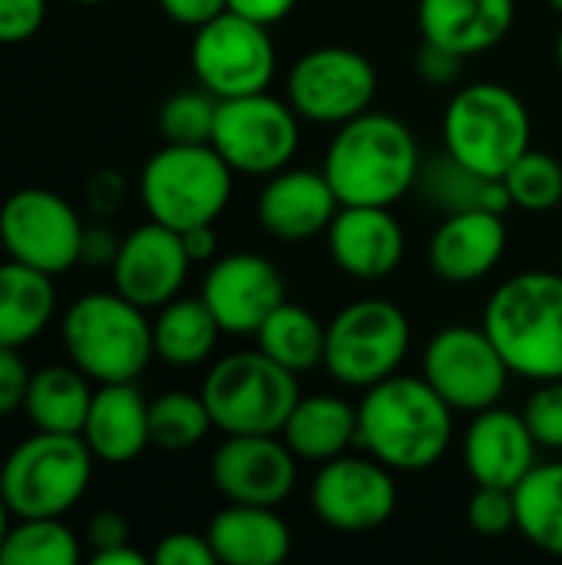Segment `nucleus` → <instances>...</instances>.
<instances>
[{"label": "nucleus", "instance_id": "obj_21", "mask_svg": "<svg viewBox=\"0 0 562 565\" xmlns=\"http://www.w3.org/2000/svg\"><path fill=\"white\" fill-rule=\"evenodd\" d=\"M341 202L321 169L288 166L265 179L255 218L278 242H308L328 232Z\"/></svg>", "mask_w": 562, "mask_h": 565}, {"label": "nucleus", "instance_id": "obj_4", "mask_svg": "<svg viewBox=\"0 0 562 565\" xmlns=\"http://www.w3.org/2000/svg\"><path fill=\"white\" fill-rule=\"evenodd\" d=\"M444 152L477 175L503 179L533 142V116L517 89L480 79L460 86L441 119Z\"/></svg>", "mask_w": 562, "mask_h": 565}, {"label": "nucleus", "instance_id": "obj_27", "mask_svg": "<svg viewBox=\"0 0 562 565\" xmlns=\"http://www.w3.org/2000/svg\"><path fill=\"white\" fill-rule=\"evenodd\" d=\"M56 311L53 275L7 258L0 265V348H23Z\"/></svg>", "mask_w": 562, "mask_h": 565}, {"label": "nucleus", "instance_id": "obj_8", "mask_svg": "<svg viewBox=\"0 0 562 565\" xmlns=\"http://www.w3.org/2000/svg\"><path fill=\"white\" fill-rule=\"evenodd\" d=\"M96 457L79 434L36 430L0 467V497L17 520L70 513L93 480Z\"/></svg>", "mask_w": 562, "mask_h": 565}, {"label": "nucleus", "instance_id": "obj_13", "mask_svg": "<svg viewBox=\"0 0 562 565\" xmlns=\"http://www.w3.org/2000/svg\"><path fill=\"white\" fill-rule=\"evenodd\" d=\"M424 381L447 401L454 414H480L497 407L510 387V367L490 334L474 324H447L424 348Z\"/></svg>", "mask_w": 562, "mask_h": 565}, {"label": "nucleus", "instance_id": "obj_50", "mask_svg": "<svg viewBox=\"0 0 562 565\" xmlns=\"http://www.w3.org/2000/svg\"><path fill=\"white\" fill-rule=\"evenodd\" d=\"M10 507L3 503V497H0V546H3V536H7V530H10Z\"/></svg>", "mask_w": 562, "mask_h": 565}, {"label": "nucleus", "instance_id": "obj_49", "mask_svg": "<svg viewBox=\"0 0 562 565\" xmlns=\"http://www.w3.org/2000/svg\"><path fill=\"white\" fill-rule=\"evenodd\" d=\"M146 563H149V556H142V553H139V550H132L129 543L93 553V565H146Z\"/></svg>", "mask_w": 562, "mask_h": 565}, {"label": "nucleus", "instance_id": "obj_23", "mask_svg": "<svg viewBox=\"0 0 562 565\" xmlns=\"http://www.w3.org/2000/svg\"><path fill=\"white\" fill-rule=\"evenodd\" d=\"M517 23V0H417V30L424 43L444 46L464 60L500 46Z\"/></svg>", "mask_w": 562, "mask_h": 565}, {"label": "nucleus", "instance_id": "obj_22", "mask_svg": "<svg viewBox=\"0 0 562 565\" xmlns=\"http://www.w3.org/2000/svg\"><path fill=\"white\" fill-rule=\"evenodd\" d=\"M507 222L503 212L470 209L450 212L437 225L427 245L431 268L447 285H474L484 281L507 255Z\"/></svg>", "mask_w": 562, "mask_h": 565}, {"label": "nucleus", "instance_id": "obj_2", "mask_svg": "<svg viewBox=\"0 0 562 565\" xmlns=\"http://www.w3.org/2000/svg\"><path fill=\"white\" fill-rule=\"evenodd\" d=\"M421 146L394 113L368 109L341 122L325 149L321 172L341 205H394L421 179Z\"/></svg>", "mask_w": 562, "mask_h": 565}, {"label": "nucleus", "instance_id": "obj_38", "mask_svg": "<svg viewBox=\"0 0 562 565\" xmlns=\"http://www.w3.org/2000/svg\"><path fill=\"white\" fill-rule=\"evenodd\" d=\"M467 523L477 536L497 540L517 530V510H513V490L500 487H477L467 500Z\"/></svg>", "mask_w": 562, "mask_h": 565}, {"label": "nucleus", "instance_id": "obj_33", "mask_svg": "<svg viewBox=\"0 0 562 565\" xmlns=\"http://www.w3.org/2000/svg\"><path fill=\"white\" fill-rule=\"evenodd\" d=\"M79 559V540L63 516L17 520L0 546V565H76Z\"/></svg>", "mask_w": 562, "mask_h": 565}, {"label": "nucleus", "instance_id": "obj_52", "mask_svg": "<svg viewBox=\"0 0 562 565\" xmlns=\"http://www.w3.org/2000/svg\"><path fill=\"white\" fill-rule=\"evenodd\" d=\"M547 3H550V7H553V10L562 17V0H547Z\"/></svg>", "mask_w": 562, "mask_h": 565}, {"label": "nucleus", "instance_id": "obj_54", "mask_svg": "<svg viewBox=\"0 0 562 565\" xmlns=\"http://www.w3.org/2000/svg\"><path fill=\"white\" fill-rule=\"evenodd\" d=\"M560 265H562V248H560Z\"/></svg>", "mask_w": 562, "mask_h": 565}, {"label": "nucleus", "instance_id": "obj_39", "mask_svg": "<svg viewBox=\"0 0 562 565\" xmlns=\"http://www.w3.org/2000/svg\"><path fill=\"white\" fill-rule=\"evenodd\" d=\"M152 563L156 565H212L215 559V550L209 543V536H199V533H169L156 543L152 550Z\"/></svg>", "mask_w": 562, "mask_h": 565}, {"label": "nucleus", "instance_id": "obj_47", "mask_svg": "<svg viewBox=\"0 0 562 565\" xmlns=\"http://www.w3.org/2000/svg\"><path fill=\"white\" fill-rule=\"evenodd\" d=\"M119 242L106 225H96V228H86L83 232V258L79 262H89V265H113L116 252H119Z\"/></svg>", "mask_w": 562, "mask_h": 565}, {"label": "nucleus", "instance_id": "obj_9", "mask_svg": "<svg viewBox=\"0 0 562 565\" xmlns=\"http://www.w3.org/2000/svg\"><path fill=\"white\" fill-rule=\"evenodd\" d=\"M202 401L219 434H282L301 397L298 374L275 364L265 351H235L219 358L205 381Z\"/></svg>", "mask_w": 562, "mask_h": 565}, {"label": "nucleus", "instance_id": "obj_46", "mask_svg": "<svg viewBox=\"0 0 562 565\" xmlns=\"http://www.w3.org/2000/svg\"><path fill=\"white\" fill-rule=\"evenodd\" d=\"M123 192H126V185H123V179L116 172H96L89 179L86 199H89L96 215H113L123 205Z\"/></svg>", "mask_w": 562, "mask_h": 565}, {"label": "nucleus", "instance_id": "obj_35", "mask_svg": "<svg viewBox=\"0 0 562 565\" xmlns=\"http://www.w3.org/2000/svg\"><path fill=\"white\" fill-rule=\"evenodd\" d=\"M510 205L523 212H550L562 202V162L550 152L527 149L503 175Z\"/></svg>", "mask_w": 562, "mask_h": 565}, {"label": "nucleus", "instance_id": "obj_16", "mask_svg": "<svg viewBox=\"0 0 562 565\" xmlns=\"http://www.w3.org/2000/svg\"><path fill=\"white\" fill-rule=\"evenodd\" d=\"M298 463L282 434H232L215 447L209 477L225 503L278 507L298 483Z\"/></svg>", "mask_w": 562, "mask_h": 565}, {"label": "nucleus", "instance_id": "obj_31", "mask_svg": "<svg viewBox=\"0 0 562 565\" xmlns=\"http://www.w3.org/2000/svg\"><path fill=\"white\" fill-rule=\"evenodd\" d=\"M325 328L308 308L295 301H282L255 331L258 351H265L275 364L291 374H308L325 361Z\"/></svg>", "mask_w": 562, "mask_h": 565}, {"label": "nucleus", "instance_id": "obj_53", "mask_svg": "<svg viewBox=\"0 0 562 565\" xmlns=\"http://www.w3.org/2000/svg\"><path fill=\"white\" fill-rule=\"evenodd\" d=\"M76 3H103V0H76Z\"/></svg>", "mask_w": 562, "mask_h": 565}, {"label": "nucleus", "instance_id": "obj_29", "mask_svg": "<svg viewBox=\"0 0 562 565\" xmlns=\"http://www.w3.org/2000/svg\"><path fill=\"white\" fill-rule=\"evenodd\" d=\"M93 404V387L89 377L79 367H43L36 374H30V387H26V401L23 411L30 417V424L36 430H50V434H79L86 424Z\"/></svg>", "mask_w": 562, "mask_h": 565}, {"label": "nucleus", "instance_id": "obj_25", "mask_svg": "<svg viewBox=\"0 0 562 565\" xmlns=\"http://www.w3.org/2000/svg\"><path fill=\"white\" fill-rule=\"evenodd\" d=\"M205 536L225 565H282L291 556V530L275 507L229 503L212 516Z\"/></svg>", "mask_w": 562, "mask_h": 565}, {"label": "nucleus", "instance_id": "obj_30", "mask_svg": "<svg viewBox=\"0 0 562 565\" xmlns=\"http://www.w3.org/2000/svg\"><path fill=\"white\" fill-rule=\"evenodd\" d=\"M517 533L547 556L562 559V460L537 463L513 487Z\"/></svg>", "mask_w": 562, "mask_h": 565}, {"label": "nucleus", "instance_id": "obj_44", "mask_svg": "<svg viewBox=\"0 0 562 565\" xmlns=\"http://www.w3.org/2000/svg\"><path fill=\"white\" fill-rule=\"evenodd\" d=\"M156 3L162 7V13L169 20H176L182 26H192V30L209 23L212 17H219L229 7V0H156Z\"/></svg>", "mask_w": 562, "mask_h": 565}, {"label": "nucleus", "instance_id": "obj_43", "mask_svg": "<svg viewBox=\"0 0 562 565\" xmlns=\"http://www.w3.org/2000/svg\"><path fill=\"white\" fill-rule=\"evenodd\" d=\"M86 540H89L93 553L123 546V543H129V523H126V516H119L116 510H103V513H96V516L89 520Z\"/></svg>", "mask_w": 562, "mask_h": 565}, {"label": "nucleus", "instance_id": "obj_24", "mask_svg": "<svg viewBox=\"0 0 562 565\" xmlns=\"http://www.w3.org/2000/svg\"><path fill=\"white\" fill-rule=\"evenodd\" d=\"M99 463H132L149 444V401L129 384H96L86 424L79 430Z\"/></svg>", "mask_w": 562, "mask_h": 565}, {"label": "nucleus", "instance_id": "obj_51", "mask_svg": "<svg viewBox=\"0 0 562 565\" xmlns=\"http://www.w3.org/2000/svg\"><path fill=\"white\" fill-rule=\"evenodd\" d=\"M556 63H560V70H562V30L556 33Z\"/></svg>", "mask_w": 562, "mask_h": 565}, {"label": "nucleus", "instance_id": "obj_32", "mask_svg": "<svg viewBox=\"0 0 562 565\" xmlns=\"http://www.w3.org/2000/svg\"><path fill=\"white\" fill-rule=\"evenodd\" d=\"M421 189L431 205H437L444 215L450 212H470V209H490V212H507L510 195L503 179H487L460 166L454 156H437L431 166L421 169Z\"/></svg>", "mask_w": 562, "mask_h": 565}, {"label": "nucleus", "instance_id": "obj_15", "mask_svg": "<svg viewBox=\"0 0 562 565\" xmlns=\"http://www.w3.org/2000/svg\"><path fill=\"white\" fill-rule=\"evenodd\" d=\"M83 232L76 209L50 189H20L0 205V245L7 258L36 271L60 275L83 258Z\"/></svg>", "mask_w": 562, "mask_h": 565}, {"label": "nucleus", "instance_id": "obj_28", "mask_svg": "<svg viewBox=\"0 0 562 565\" xmlns=\"http://www.w3.org/2000/svg\"><path fill=\"white\" fill-rule=\"evenodd\" d=\"M222 328L209 305L199 298H172L159 308L152 321V348L156 358L169 367H199L212 358Z\"/></svg>", "mask_w": 562, "mask_h": 565}, {"label": "nucleus", "instance_id": "obj_37", "mask_svg": "<svg viewBox=\"0 0 562 565\" xmlns=\"http://www.w3.org/2000/svg\"><path fill=\"white\" fill-rule=\"evenodd\" d=\"M520 414L543 450L562 454V381L537 384Z\"/></svg>", "mask_w": 562, "mask_h": 565}, {"label": "nucleus", "instance_id": "obj_10", "mask_svg": "<svg viewBox=\"0 0 562 565\" xmlns=\"http://www.w3.org/2000/svg\"><path fill=\"white\" fill-rule=\"evenodd\" d=\"M212 146L235 175L268 179L288 169L301 149V116L268 89L219 99Z\"/></svg>", "mask_w": 562, "mask_h": 565}, {"label": "nucleus", "instance_id": "obj_45", "mask_svg": "<svg viewBox=\"0 0 562 565\" xmlns=\"http://www.w3.org/2000/svg\"><path fill=\"white\" fill-rule=\"evenodd\" d=\"M298 0H229L225 10L252 20V23H262V26H275L282 23L291 10H295Z\"/></svg>", "mask_w": 562, "mask_h": 565}, {"label": "nucleus", "instance_id": "obj_34", "mask_svg": "<svg viewBox=\"0 0 562 565\" xmlns=\"http://www.w3.org/2000/svg\"><path fill=\"white\" fill-rule=\"evenodd\" d=\"M215 430L202 394L169 391L149 401V437L162 450H192Z\"/></svg>", "mask_w": 562, "mask_h": 565}, {"label": "nucleus", "instance_id": "obj_41", "mask_svg": "<svg viewBox=\"0 0 562 565\" xmlns=\"http://www.w3.org/2000/svg\"><path fill=\"white\" fill-rule=\"evenodd\" d=\"M414 70L427 86L450 89L464 76V56H457L444 46H434V43H421V50L414 56Z\"/></svg>", "mask_w": 562, "mask_h": 565}, {"label": "nucleus", "instance_id": "obj_11", "mask_svg": "<svg viewBox=\"0 0 562 565\" xmlns=\"http://www.w3.org/2000/svg\"><path fill=\"white\" fill-rule=\"evenodd\" d=\"M189 63L205 93L215 99H235L272 86L278 73V50L268 26L222 10L209 23L195 26Z\"/></svg>", "mask_w": 562, "mask_h": 565}, {"label": "nucleus", "instance_id": "obj_48", "mask_svg": "<svg viewBox=\"0 0 562 565\" xmlns=\"http://www.w3.org/2000/svg\"><path fill=\"white\" fill-rule=\"evenodd\" d=\"M179 235H182V245H185L192 265H195V262H215V255H219L215 225H195V228H185V232H179Z\"/></svg>", "mask_w": 562, "mask_h": 565}, {"label": "nucleus", "instance_id": "obj_7", "mask_svg": "<svg viewBox=\"0 0 562 565\" xmlns=\"http://www.w3.org/2000/svg\"><path fill=\"white\" fill-rule=\"evenodd\" d=\"M411 318L388 298H358L325 328L328 377L344 391H368L394 374L411 354Z\"/></svg>", "mask_w": 562, "mask_h": 565}, {"label": "nucleus", "instance_id": "obj_14", "mask_svg": "<svg viewBox=\"0 0 562 565\" xmlns=\"http://www.w3.org/2000/svg\"><path fill=\"white\" fill-rule=\"evenodd\" d=\"M394 470L371 454H341L318 467L308 503L318 523L335 533H371L381 530L397 510Z\"/></svg>", "mask_w": 562, "mask_h": 565}, {"label": "nucleus", "instance_id": "obj_6", "mask_svg": "<svg viewBox=\"0 0 562 565\" xmlns=\"http://www.w3.org/2000/svg\"><path fill=\"white\" fill-rule=\"evenodd\" d=\"M235 172L212 142H166L139 172V199L152 222L176 232L215 225L232 199Z\"/></svg>", "mask_w": 562, "mask_h": 565}, {"label": "nucleus", "instance_id": "obj_12", "mask_svg": "<svg viewBox=\"0 0 562 565\" xmlns=\"http://www.w3.org/2000/svg\"><path fill=\"white\" fill-rule=\"evenodd\" d=\"M378 96V70L354 46H315L301 53L285 79V99L311 126H331L368 113Z\"/></svg>", "mask_w": 562, "mask_h": 565}, {"label": "nucleus", "instance_id": "obj_26", "mask_svg": "<svg viewBox=\"0 0 562 565\" xmlns=\"http://www.w3.org/2000/svg\"><path fill=\"white\" fill-rule=\"evenodd\" d=\"M282 440L301 463H328L358 447V404L341 394H301L291 407Z\"/></svg>", "mask_w": 562, "mask_h": 565}, {"label": "nucleus", "instance_id": "obj_5", "mask_svg": "<svg viewBox=\"0 0 562 565\" xmlns=\"http://www.w3.org/2000/svg\"><path fill=\"white\" fill-rule=\"evenodd\" d=\"M63 348L73 367L96 384H129L156 358L146 308L132 305L116 288L89 291L70 305L63 315Z\"/></svg>", "mask_w": 562, "mask_h": 565}, {"label": "nucleus", "instance_id": "obj_36", "mask_svg": "<svg viewBox=\"0 0 562 565\" xmlns=\"http://www.w3.org/2000/svg\"><path fill=\"white\" fill-rule=\"evenodd\" d=\"M215 109L219 99L202 86L172 93L159 109V132L166 142H212Z\"/></svg>", "mask_w": 562, "mask_h": 565}, {"label": "nucleus", "instance_id": "obj_3", "mask_svg": "<svg viewBox=\"0 0 562 565\" xmlns=\"http://www.w3.org/2000/svg\"><path fill=\"white\" fill-rule=\"evenodd\" d=\"M484 331L520 381H562V271H520L497 285Z\"/></svg>", "mask_w": 562, "mask_h": 565}, {"label": "nucleus", "instance_id": "obj_20", "mask_svg": "<svg viewBox=\"0 0 562 565\" xmlns=\"http://www.w3.org/2000/svg\"><path fill=\"white\" fill-rule=\"evenodd\" d=\"M460 457L477 487L513 490L540 463V444L530 434L523 414L497 404L470 417Z\"/></svg>", "mask_w": 562, "mask_h": 565}, {"label": "nucleus", "instance_id": "obj_17", "mask_svg": "<svg viewBox=\"0 0 562 565\" xmlns=\"http://www.w3.org/2000/svg\"><path fill=\"white\" fill-rule=\"evenodd\" d=\"M199 295L215 315L222 334L255 338L262 321L285 301V278L265 255L232 252L209 265Z\"/></svg>", "mask_w": 562, "mask_h": 565}, {"label": "nucleus", "instance_id": "obj_19", "mask_svg": "<svg viewBox=\"0 0 562 565\" xmlns=\"http://www.w3.org/2000/svg\"><path fill=\"white\" fill-rule=\"evenodd\" d=\"M325 238L338 271L354 281L391 278L407 252L404 228L388 205H341Z\"/></svg>", "mask_w": 562, "mask_h": 565}, {"label": "nucleus", "instance_id": "obj_42", "mask_svg": "<svg viewBox=\"0 0 562 565\" xmlns=\"http://www.w3.org/2000/svg\"><path fill=\"white\" fill-rule=\"evenodd\" d=\"M26 387H30V371L23 358L17 354V348H0V417L23 411Z\"/></svg>", "mask_w": 562, "mask_h": 565}, {"label": "nucleus", "instance_id": "obj_18", "mask_svg": "<svg viewBox=\"0 0 562 565\" xmlns=\"http://www.w3.org/2000/svg\"><path fill=\"white\" fill-rule=\"evenodd\" d=\"M113 288L146 311H159L166 301L179 298L192 268L182 235L169 225L146 222L132 228L113 258Z\"/></svg>", "mask_w": 562, "mask_h": 565}, {"label": "nucleus", "instance_id": "obj_40", "mask_svg": "<svg viewBox=\"0 0 562 565\" xmlns=\"http://www.w3.org/2000/svg\"><path fill=\"white\" fill-rule=\"evenodd\" d=\"M46 20V0H0V43L30 40Z\"/></svg>", "mask_w": 562, "mask_h": 565}, {"label": "nucleus", "instance_id": "obj_1", "mask_svg": "<svg viewBox=\"0 0 562 565\" xmlns=\"http://www.w3.org/2000/svg\"><path fill=\"white\" fill-rule=\"evenodd\" d=\"M454 444V411L424 381L394 374L358 401V447L394 473L437 467Z\"/></svg>", "mask_w": 562, "mask_h": 565}]
</instances>
